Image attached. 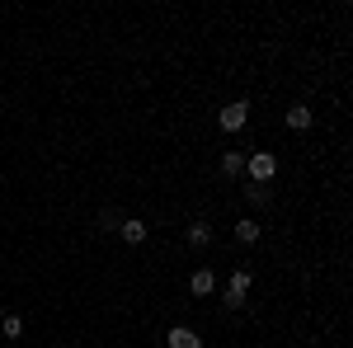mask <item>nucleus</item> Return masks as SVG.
Wrapping results in <instances>:
<instances>
[{
	"label": "nucleus",
	"instance_id": "nucleus-7",
	"mask_svg": "<svg viewBox=\"0 0 353 348\" xmlns=\"http://www.w3.org/2000/svg\"><path fill=\"white\" fill-rule=\"evenodd\" d=\"M288 127H292V132H306V127H311V108H306V104L288 108Z\"/></svg>",
	"mask_w": 353,
	"mask_h": 348
},
{
	"label": "nucleus",
	"instance_id": "nucleus-8",
	"mask_svg": "<svg viewBox=\"0 0 353 348\" xmlns=\"http://www.w3.org/2000/svg\"><path fill=\"white\" fill-rule=\"evenodd\" d=\"M236 240H241V245H254V240H259V226H254L250 216H245V221H236Z\"/></svg>",
	"mask_w": 353,
	"mask_h": 348
},
{
	"label": "nucleus",
	"instance_id": "nucleus-4",
	"mask_svg": "<svg viewBox=\"0 0 353 348\" xmlns=\"http://www.w3.org/2000/svg\"><path fill=\"white\" fill-rule=\"evenodd\" d=\"M165 344L170 348H203V339H198V329H189V325H174V329L165 334Z\"/></svg>",
	"mask_w": 353,
	"mask_h": 348
},
{
	"label": "nucleus",
	"instance_id": "nucleus-12",
	"mask_svg": "<svg viewBox=\"0 0 353 348\" xmlns=\"http://www.w3.org/2000/svg\"><path fill=\"white\" fill-rule=\"evenodd\" d=\"M99 231H118V212H99Z\"/></svg>",
	"mask_w": 353,
	"mask_h": 348
},
{
	"label": "nucleus",
	"instance_id": "nucleus-9",
	"mask_svg": "<svg viewBox=\"0 0 353 348\" xmlns=\"http://www.w3.org/2000/svg\"><path fill=\"white\" fill-rule=\"evenodd\" d=\"M245 170V151H226L221 156V174H241Z\"/></svg>",
	"mask_w": 353,
	"mask_h": 348
},
{
	"label": "nucleus",
	"instance_id": "nucleus-5",
	"mask_svg": "<svg viewBox=\"0 0 353 348\" xmlns=\"http://www.w3.org/2000/svg\"><path fill=\"white\" fill-rule=\"evenodd\" d=\"M118 236H123L128 245H141V240H146V221H137V216L118 221Z\"/></svg>",
	"mask_w": 353,
	"mask_h": 348
},
{
	"label": "nucleus",
	"instance_id": "nucleus-3",
	"mask_svg": "<svg viewBox=\"0 0 353 348\" xmlns=\"http://www.w3.org/2000/svg\"><path fill=\"white\" fill-rule=\"evenodd\" d=\"M245 296H250V268H236V273H231V287H226V306L241 311Z\"/></svg>",
	"mask_w": 353,
	"mask_h": 348
},
{
	"label": "nucleus",
	"instance_id": "nucleus-1",
	"mask_svg": "<svg viewBox=\"0 0 353 348\" xmlns=\"http://www.w3.org/2000/svg\"><path fill=\"white\" fill-rule=\"evenodd\" d=\"M245 170H250L254 184H269L273 174H278V156H273V151H254V156L245 161Z\"/></svg>",
	"mask_w": 353,
	"mask_h": 348
},
{
	"label": "nucleus",
	"instance_id": "nucleus-11",
	"mask_svg": "<svg viewBox=\"0 0 353 348\" xmlns=\"http://www.w3.org/2000/svg\"><path fill=\"white\" fill-rule=\"evenodd\" d=\"M0 329H5V339H19V334H24V320H19V316H5Z\"/></svg>",
	"mask_w": 353,
	"mask_h": 348
},
{
	"label": "nucleus",
	"instance_id": "nucleus-13",
	"mask_svg": "<svg viewBox=\"0 0 353 348\" xmlns=\"http://www.w3.org/2000/svg\"><path fill=\"white\" fill-rule=\"evenodd\" d=\"M0 320H5V311H0Z\"/></svg>",
	"mask_w": 353,
	"mask_h": 348
},
{
	"label": "nucleus",
	"instance_id": "nucleus-10",
	"mask_svg": "<svg viewBox=\"0 0 353 348\" xmlns=\"http://www.w3.org/2000/svg\"><path fill=\"white\" fill-rule=\"evenodd\" d=\"M208 240H212L208 221H193V226H189V245H208Z\"/></svg>",
	"mask_w": 353,
	"mask_h": 348
},
{
	"label": "nucleus",
	"instance_id": "nucleus-6",
	"mask_svg": "<svg viewBox=\"0 0 353 348\" xmlns=\"http://www.w3.org/2000/svg\"><path fill=\"white\" fill-rule=\"evenodd\" d=\"M189 287H193V296H208L212 287H217V283H212V268H198V273L189 278Z\"/></svg>",
	"mask_w": 353,
	"mask_h": 348
},
{
	"label": "nucleus",
	"instance_id": "nucleus-2",
	"mask_svg": "<svg viewBox=\"0 0 353 348\" xmlns=\"http://www.w3.org/2000/svg\"><path fill=\"white\" fill-rule=\"evenodd\" d=\"M245 123H250V104H245V99H236V104H226L217 113V127H221V132H241Z\"/></svg>",
	"mask_w": 353,
	"mask_h": 348
}]
</instances>
